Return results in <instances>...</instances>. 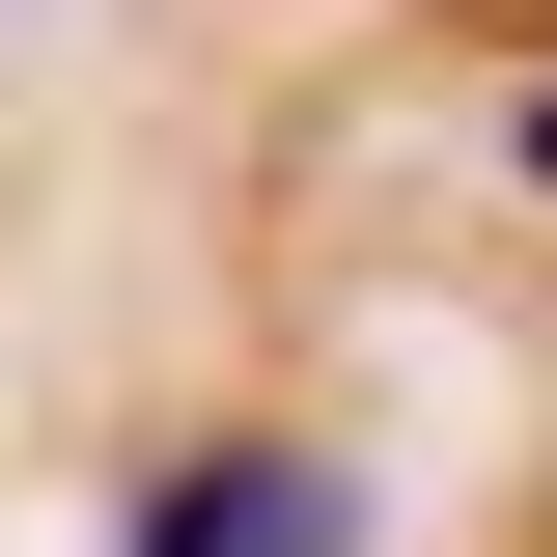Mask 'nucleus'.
<instances>
[{"label": "nucleus", "instance_id": "obj_2", "mask_svg": "<svg viewBox=\"0 0 557 557\" xmlns=\"http://www.w3.org/2000/svg\"><path fill=\"white\" fill-rule=\"evenodd\" d=\"M502 139H530V196H557V84H530V112H502Z\"/></svg>", "mask_w": 557, "mask_h": 557}, {"label": "nucleus", "instance_id": "obj_1", "mask_svg": "<svg viewBox=\"0 0 557 557\" xmlns=\"http://www.w3.org/2000/svg\"><path fill=\"white\" fill-rule=\"evenodd\" d=\"M112 557H362V474L335 446H168Z\"/></svg>", "mask_w": 557, "mask_h": 557}]
</instances>
